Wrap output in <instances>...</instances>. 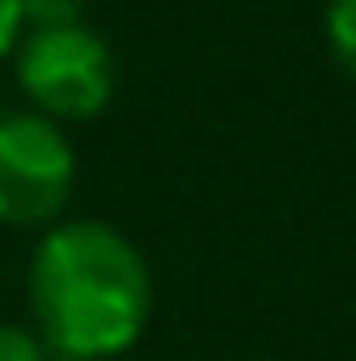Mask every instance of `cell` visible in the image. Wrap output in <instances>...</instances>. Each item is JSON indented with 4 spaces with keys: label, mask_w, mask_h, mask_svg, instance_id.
Masks as SVG:
<instances>
[{
    "label": "cell",
    "mask_w": 356,
    "mask_h": 361,
    "mask_svg": "<svg viewBox=\"0 0 356 361\" xmlns=\"http://www.w3.org/2000/svg\"><path fill=\"white\" fill-rule=\"evenodd\" d=\"M32 309L47 345L73 361L121 356L152 314V272L105 220H68L32 257Z\"/></svg>",
    "instance_id": "6da1fadb"
},
{
    "label": "cell",
    "mask_w": 356,
    "mask_h": 361,
    "mask_svg": "<svg viewBox=\"0 0 356 361\" xmlns=\"http://www.w3.org/2000/svg\"><path fill=\"white\" fill-rule=\"evenodd\" d=\"M16 79L37 116L47 121H94L116 94V58L84 21L32 27L16 58Z\"/></svg>",
    "instance_id": "7a4b0ae2"
},
{
    "label": "cell",
    "mask_w": 356,
    "mask_h": 361,
    "mask_svg": "<svg viewBox=\"0 0 356 361\" xmlns=\"http://www.w3.org/2000/svg\"><path fill=\"white\" fill-rule=\"evenodd\" d=\"M73 194V147L47 116H0V220L42 226Z\"/></svg>",
    "instance_id": "3957f363"
},
{
    "label": "cell",
    "mask_w": 356,
    "mask_h": 361,
    "mask_svg": "<svg viewBox=\"0 0 356 361\" xmlns=\"http://www.w3.org/2000/svg\"><path fill=\"white\" fill-rule=\"evenodd\" d=\"M325 37H330L336 63L356 79V0H330V11H325Z\"/></svg>",
    "instance_id": "277c9868"
},
{
    "label": "cell",
    "mask_w": 356,
    "mask_h": 361,
    "mask_svg": "<svg viewBox=\"0 0 356 361\" xmlns=\"http://www.w3.org/2000/svg\"><path fill=\"white\" fill-rule=\"evenodd\" d=\"M84 0H21V21H32V27H68V21H79Z\"/></svg>",
    "instance_id": "5b68a950"
},
{
    "label": "cell",
    "mask_w": 356,
    "mask_h": 361,
    "mask_svg": "<svg viewBox=\"0 0 356 361\" xmlns=\"http://www.w3.org/2000/svg\"><path fill=\"white\" fill-rule=\"evenodd\" d=\"M0 361H42V345L21 325H0Z\"/></svg>",
    "instance_id": "8992f818"
},
{
    "label": "cell",
    "mask_w": 356,
    "mask_h": 361,
    "mask_svg": "<svg viewBox=\"0 0 356 361\" xmlns=\"http://www.w3.org/2000/svg\"><path fill=\"white\" fill-rule=\"evenodd\" d=\"M21 37V0H0V58L16 47Z\"/></svg>",
    "instance_id": "52a82bcc"
}]
</instances>
